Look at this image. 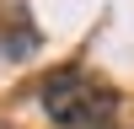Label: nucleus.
I'll return each instance as SVG.
<instances>
[{
  "mask_svg": "<svg viewBox=\"0 0 134 129\" xmlns=\"http://www.w3.org/2000/svg\"><path fill=\"white\" fill-rule=\"evenodd\" d=\"M43 113L64 129H107L118 113V92L91 70H54L43 81Z\"/></svg>",
  "mask_w": 134,
  "mask_h": 129,
  "instance_id": "nucleus-1",
  "label": "nucleus"
}]
</instances>
